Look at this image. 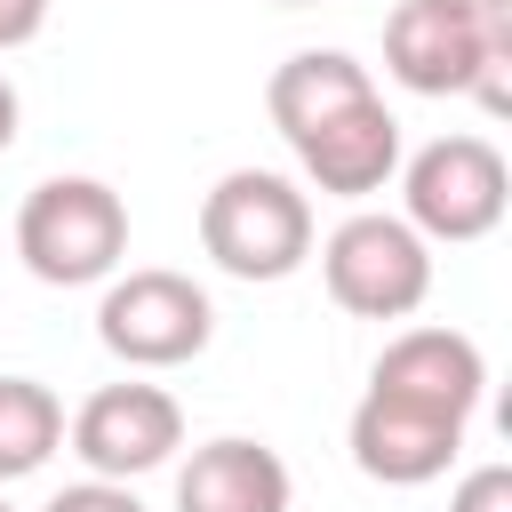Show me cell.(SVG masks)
<instances>
[{"label":"cell","mask_w":512,"mask_h":512,"mask_svg":"<svg viewBox=\"0 0 512 512\" xmlns=\"http://www.w3.org/2000/svg\"><path fill=\"white\" fill-rule=\"evenodd\" d=\"M200 248L232 280H288L312 256V192L280 168H224L200 192Z\"/></svg>","instance_id":"6da1fadb"},{"label":"cell","mask_w":512,"mask_h":512,"mask_svg":"<svg viewBox=\"0 0 512 512\" xmlns=\"http://www.w3.org/2000/svg\"><path fill=\"white\" fill-rule=\"evenodd\" d=\"M16 120H24V104H16V80L0 72V152L16 144Z\"/></svg>","instance_id":"ac0fdd59"},{"label":"cell","mask_w":512,"mask_h":512,"mask_svg":"<svg viewBox=\"0 0 512 512\" xmlns=\"http://www.w3.org/2000/svg\"><path fill=\"white\" fill-rule=\"evenodd\" d=\"M432 8H448L464 24H488V32H512V0H432Z\"/></svg>","instance_id":"e0dca14e"},{"label":"cell","mask_w":512,"mask_h":512,"mask_svg":"<svg viewBox=\"0 0 512 512\" xmlns=\"http://www.w3.org/2000/svg\"><path fill=\"white\" fill-rule=\"evenodd\" d=\"M368 392H392L408 408H432L448 424H472L480 392H488V360L464 328H400L376 368H368Z\"/></svg>","instance_id":"ba28073f"},{"label":"cell","mask_w":512,"mask_h":512,"mask_svg":"<svg viewBox=\"0 0 512 512\" xmlns=\"http://www.w3.org/2000/svg\"><path fill=\"white\" fill-rule=\"evenodd\" d=\"M320 280L352 320H408L432 296V240H416L384 208H352L320 240Z\"/></svg>","instance_id":"8992f818"},{"label":"cell","mask_w":512,"mask_h":512,"mask_svg":"<svg viewBox=\"0 0 512 512\" xmlns=\"http://www.w3.org/2000/svg\"><path fill=\"white\" fill-rule=\"evenodd\" d=\"M0 512H16V504H8V496H0Z\"/></svg>","instance_id":"ffe728a7"},{"label":"cell","mask_w":512,"mask_h":512,"mask_svg":"<svg viewBox=\"0 0 512 512\" xmlns=\"http://www.w3.org/2000/svg\"><path fill=\"white\" fill-rule=\"evenodd\" d=\"M40 32H48V0H0V56L32 48Z\"/></svg>","instance_id":"2e32d148"},{"label":"cell","mask_w":512,"mask_h":512,"mask_svg":"<svg viewBox=\"0 0 512 512\" xmlns=\"http://www.w3.org/2000/svg\"><path fill=\"white\" fill-rule=\"evenodd\" d=\"M288 504H296V480H288L280 448H264L248 432L200 440L192 464L176 472V512H288Z\"/></svg>","instance_id":"8fae6325"},{"label":"cell","mask_w":512,"mask_h":512,"mask_svg":"<svg viewBox=\"0 0 512 512\" xmlns=\"http://www.w3.org/2000/svg\"><path fill=\"white\" fill-rule=\"evenodd\" d=\"M64 440H72V456L88 464V480H144V472H160V464L184 448V408H176L168 384H144V376L96 384V392L72 408Z\"/></svg>","instance_id":"52a82bcc"},{"label":"cell","mask_w":512,"mask_h":512,"mask_svg":"<svg viewBox=\"0 0 512 512\" xmlns=\"http://www.w3.org/2000/svg\"><path fill=\"white\" fill-rule=\"evenodd\" d=\"M40 512H144V504H136L128 480H72V488H56Z\"/></svg>","instance_id":"9a60e30c"},{"label":"cell","mask_w":512,"mask_h":512,"mask_svg":"<svg viewBox=\"0 0 512 512\" xmlns=\"http://www.w3.org/2000/svg\"><path fill=\"white\" fill-rule=\"evenodd\" d=\"M400 208L416 240H448V248L488 240L512 208V168L488 136H432L424 152L400 160Z\"/></svg>","instance_id":"5b68a950"},{"label":"cell","mask_w":512,"mask_h":512,"mask_svg":"<svg viewBox=\"0 0 512 512\" xmlns=\"http://www.w3.org/2000/svg\"><path fill=\"white\" fill-rule=\"evenodd\" d=\"M448 512H512V464H472L456 480Z\"/></svg>","instance_id":"5bb4252c"},{"label":"cell","mask_w":512,"mask_h":512,"mask_svg":"<svg viewBox=\"0 0 512 512\" xmlns=\"http://www.w3.org/2000/svg\"><path fill=\"white\" fill-rule=\"evenodd\" d=\"M288 152H296L304 184H320L328 200H368V192H384L400 176V120L384 112V96H360L352 112L320 120Z\"/></svg>","instance_id":"30bf717a"},{"label":"cell","mask_w":512,"mask_h":512,"mask_svg":"<svg viewBox=\"0 0 512 512\" xmlns=\"http://www.w3.org/2000/svg\"><path fill=\"white\" fill-rule=\"evenodd\" d=\"M208 336H216V304H208V288L192 272L136 264V272H112L104 296H96V344L136 376L200 360Z\"/></svg>","instance_id":"277c9868"},{"label":"cell","mask_w":512,"mask_h":512,"mask_svg":"<svg viewBox=\"0 0 512 512\" xmlns=\"http://www.w3.org/2000/svg\"><path fill=\"white\" fill-rule=\"evenodd\" d=\"M344 448H352V464H360L368 480H384V488H424V480H440V472L456 464L464 424H448V416H432V408H408V400H392V392H360V408H352V424H344Z\"/></svg>","instance_id":"9c48e42d"},{"label":"cell","mask_w":512,"mask_h":512,"mask_svg":"<svg viewBox=\"0 0 512 512\" xmlns=\"http://www.w3.org/2000/svg\"><path fill=\"white\" fill-rule=\"evenodd\" d=\"M64 448V400L40 376H0V488L32 480Z\"/></svg>","instance_id":"4fadbf2b"},{"label":"cell","mask_w":512,"mask_h":512,"mask_svg":"<svg viewBox=\"0 0 512 512\" xmlns=\"http://www.w3.org/2000/svg\"><path fill=\"white\" fill-rule=\"evenodd\" d=\"M16 256L40 288H96L128 256V200L104 176H40L16 208Z\"/></svg>","instance_id":"7a4b0ae2"},{"label":"cell","mask_w":512,"mask_h":512,"mask_svg":"<svg viewBox=\"0 0 512 512\" xmlns=\"http://www.w3.org/2000/svg\"><path fill=\"white\" fill-rule=\"evenodd\" d=\"M272 8H312V0H272Z\"/></svg>","instance_id":"d6986e66"},{"label":"cell","mask_w":512,"mask_h":512,"mask_svg":"<svg viewBox=\"0 0 512 512\" xmlns=\"http://www.w3.org/2000/svg\"><path fill=\"white\" fill-rule=\"evenodd\" d=\"M384 72L408 96H480L488 112H512V32L464 24L432 0H400L384 16Z\"/></svg>","instance_id":"3957f363"},{"label":"cell","mask_w":512,"mask_h":512,"mask_svg":"<svg viewBox=\"0 0 512 512\" xmlns=\"http://www.w3.org/2000/svg\"><path fill=\"white\" fill-rule=\"evenodd\" d=\"M360 96H376V80H368V64L344 56V48H296V56L264 80V112H272V128H280L288 144L312 136L320 120L352 112Z\"/></svg>","instance_id":"7c38bea8"}]
</instances>
